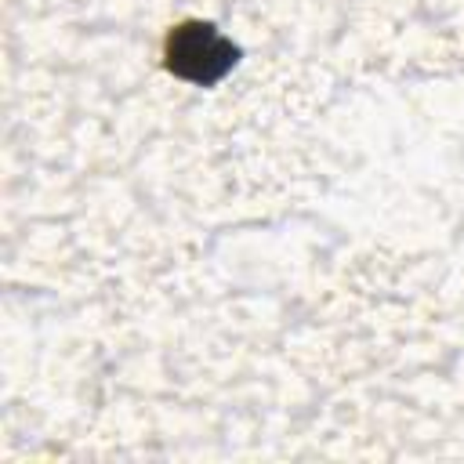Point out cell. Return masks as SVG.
Returning <instances> with one entry per match:
<instances>
[{
	"label": "cell",
	"mask_w": 464,
	"mask_h": 464,
	"mask_svg": "<svg viewBox=\"0 0 464 464\" xmlns=\"http://www.w3.org/2000/svg\"><path fill=\"white\" fill-rule=\"evenodd\" d=\"M185 62H203V80H214L218 72L228 69L232 47L218 33H210V25H185L170 40V65L181 69Z\"/></svg>",
	"instance_id": "obj_1"
}]
</instances>
